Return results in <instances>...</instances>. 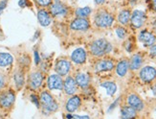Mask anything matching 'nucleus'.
Masks as SVG:
<instances>
[{"label": "nucleus", "mask_w": 156, "mask_h": 119, "mask_svg": "<svg viewBox=\"0 0 156 119\" xmlns=\"http://www.w3.org/2000/svg\"><path fill=\"white\" fill-rule=\"evenodd\" d=\"M114 67V64L113 61H109V60H101L100 61H98L96 65H95V70L97 72H101V71H108L111 70Z\"/></svg>", "instance_id": "obj_15"}, {"label": "nucleus", "mask_w": 156, "mask_h": 119, "mask_svg": "<svg viewBox=\"0 0 156 119\" xmlns=\"http://www.w3.org/2000/svg\"><path fill=\"white\" fill-rule=\"evenodd\" d=\"M63 89L66 94L73 95L77 91V83L72 77H67L63 83Z\"/></svg>", "instance_id": "obj_12"}, {"label": "nucleus", "mask_w": 156, "mask_h": 119, "mask_svg": "<svg viewBox=\"0 0 156 119\" xmlns=\"http://www.w3.org/2000/svg\"><path fill=\"white\" fill-rule=\"evenodd\" d=\"M112 50V45L105 39H99L95 40L90 45L91 53L96 57H101Z\"/></svg>", "instance_id": "obj_1"}, {"label": "nucleus", "mask_w": 156, "mask_h": 119, "mask_svg": "<svg viewBox=\"0 0 156 119\" xmlns=\"http://www.w3.org/2000/svg\"><path fill=\"white\" fill-rule=\"evenodd\" d=\"M7 3H8V0H1V1H0V15H1L2 12L7 7Z\"/></svg>", "instance_id": "obj_30"}, {"label": "nucleus", "mask_w": 156, "mask_h": 119, "mask_svg": "<svg viewBox=\"0 0 156 119\" xmlns=\"http://www.w3.org/2000/svg\"><path fill=\"white\" fill-rule=\"evenodd\" d=\"M70 68H71L70 61H68L67 60H64V59H62L57 61L56 66H55V70L58 73V75L65 76L69 73Z\"/></svg>", "instance_id": "obj_7"}, {"label": "nucleus", "mask_w": 156, "mask_h": 119, "mask_svg": "<svg viewBox=\"0 0 156 119\" xmlns=\"http://www.w3.org/2000/svg\"><path fill=\"white\" fill-rule=\"evenodd\" d=\"M114 21V17L110 13L105 12H101L95 17V23L97 26L101 28H107L110 27Z\"/></svg>", "instance_id": "obj_3"}, {"label": "nucleus", "mask_w": 156, "mask_h": 119, "mask_svg": "<svg viewBox=\"0 0 156 119\" xmlns=\"http://www.w3.org/2000/svg\"><path fill=\"white\" fill-rule=\"evenodd\" d=\"M34 57H35V62L36 65H38L40 62V58H39V54L37 51H35V53H34Z\"/></svg>", "instance_id": "obj_34"}, {"label": "nucleus", "mask_w": 156, "mask_h": 119, "mask_svg": "<svg viewBox=\"0 0 156 119\" xmlns=\"http://www.w3.org/2000/svg\"><path fill=\"white\" fill-rule=\"evenodd\" d=\"M130 19H131V24L135 28H140L144 25L146 19H147V16L143 11L136 10L132 13Z\"/></svg>", "instance_id": "obj_5"}, {"label": "nucleus", "mask_w": 156, "mask_h": 119, "mask_svg": "<svg viewBox=\"0 0 156 119\" xmlns=\"http://www.w3.org/2000/svg\"><path fill=\"white\" fill-rule=\"evenodd\" d=\"M13 58L9 53H0V67H5L12 64Z\"/></svg>", "instance_id": "obj_22"}, {"label": "nucleus", "mask_w": 156, "mask_h": 119, "mask_svg": "<svg viewBox=\"0 0 156 119\" xmlns=\"http://www.w3.org/2000/svg\"><path fill=\"white\" fill-rule=\"evenodd\" d=\"M43 82V75L41 72H33L29 77V87L32 89H37L42 85Z\"/></svg>", "instance_id": "obj_8"}, {"label": "nucleus", "mask_w": 156, "mask_h": 119, "mask_svg": "<svg viewBox=\"0 0 156 119\" xmlns=\"http://www.w3.org/2000/svg\"><path fill=\"white\" fill-rule=\"evenodd\" d=\"M29 2L27 1V0H19L18 1V6L20 7V8H25V7L29 6Z\"/></svg>", "instance_id": "obj_32"}, {"label": "nucleus", "mask_w": 156, "mask_h": 119, "mask_svg": "<svg viewBox=\"0 0 156 119\" xmlns=\"http://www.w3.org/2000/svg\"><path fill=\"white\" fill-rule=\"evenodd\" d=\"M101 87H105L106 89L107 95H109V96L114 95V93L116 92V90H117L116 84L113 83V82H105V83H101Z\"/></svg>", "instance_id": "obj_24"}, {"label": "nucleus", "mask_w": 156, "mask_h": 119, "mask_svg": "<svg viewBox=\"0 0 156 119\" xmlns=\"http://www.w3.org/2000/svg\"><path fill=\"white\" fill-rule=\"evenodd\" d=\"M40 103L42 105L43 111L47 114L56 111L58 108L57 102L54 100L52 95L47 91H42L40 94Z\"/></svg>", "instance_id": "obj_2"}, {"label": "nucleus", "mask_w": 156, "mask_h": 119, "mask_svg": "<svg viewBox=\"0 0 156 119\" xmlns=\"http://www.w3.org/2000/svg\"><path fill=\"white\" fill-rule=\"evenodd\" d=\"M128 105L136 110H142L144 109V103L141 100V98L135 94H130L127 97Z\"/></svg>", "instance_id": "obj_13"}, {"label": "nucleus", "mask_w": 156, "mask_h": 119, "mask_svg": "<svg viewBox=\"0 0 156 119\" xmlns=\"http://www.w3.org/2000/svg\"><path fill=\"white\" fill-rule=\"evenodd\" d=\"M13 80H15L16 86L17 88H21L24 85V74L21 71H18L13 76Z\"/></svg>", "instance_id": "obj_26"}, {"label": "nucleus", "mask_w": 156, "mask_h": 119, "mask_svg": "<svg viewBox=\"0 0 156 119\" xmlns=\"http://www.w3.org/2000/svg\"><path fill=\"white\" fill-rule=\"evenodd\" d=\"M105 0H95V2L97 4H103V3H105Z\"/></svg>", "instance_id": "obj_39"}, {"label": "nucleus", "mask_w": 156, "mask_h": 119, "mask_svg": "<svg viewBox=\"0 0 156 119\" xmlns=\"http://www.w3.org/2000/svg\"><path fill=\"white\" fill-rule=\"evenodd\" d=\"M119 100H120V99H117V100H116V102H114V103H113V104L111 105V106H110V108H109V110H108V111H110L111 110H113V109H114V107L116 106V105L118 104Z\"/></svg>", "instance_id": "obj_37"}, {"label": "nucleus", "mask_w": 156, "mask_h": 119, "mask_svg": "<svg viewBox=\"0 0 156 119\" xmlns=\"http://www.w3.org/2000/svg\"><path fill=\"white\" fill-rule=\"evenodd\" d=\"M142 62H143V58H142V56L139 54L134 55L130 60V64H129L130 69H132V70H136V69L140 68V66L142 65Z\"/></svg>", "instance_id": "obj_23"}, {"label": "nucleus", "mask_w": 156, "mask_h": 119, "mask_svg": "<svg viewBox=\"0 0 156 119\" xmlns=\"http://www.w3.org/2000/svg\"><path fill=\"white\" fill-rule=\"evenodd\" d=\"M71 29L75 31H85L89 28V22L85 18L79 17L77 19H74L71 22Z\"/></svg>", "instance_id": "obj_10"}, {"label": "nucleus", "mask_w": 156, "mask_h": 119, "mask_svg": "<svg viewBox=\"0 0 156 119\" xmlns=\"http://www.w3.org/2000/svg\"><path fill=\"white\" fill-rule=\"evenodd\" d=\"M51 13L53 16L58 17V16H64L66 15L67 13V8L62 3L59 2H56L51 5V8H50Z\"/></svg>", "instance_id": "obj_16"}, {"label": "nucleus", "mask_w": 156, "mask_h": 119, "mask_svg": "<svg viewBox=\"0 0 156 119\" xmlns=\"http://www.w3.org/2000/svg\"><path fill=\"white\" fill-rule=\"evenodd\" d=\"M5 86V79L2 75H0V89Z\"/></svg>", "instance_id": "obj_36"}, {"label": "nucleus", "mask_w": 156, "mask_h": 119, "mask_svg": "<svg viewBox=\"0 0 156 119\" xmlns=\"http://www.w3.org/2000/svg\"><path fill=\"white\" fill-rule=\"evenodd\" d=\"M37 19H38V22L40 23L41 26H48L51 23V17L50 15L47 13L45 10H39L37 13Z\"/></svg>", "instance_id": "obj_18"}, {"label": "nucleus", "mask_w": 156, "mask_h": 119, "mask_svg": "<svg viewBox=\"0 0 156 119\" xmlns=\"http://www.w3.org/2000/svg\"><path fill=\"white\" fill-rule=\"evenodd\" d=\"M49 89H62L63 87V81L59 75H51L47 81Z\"/></svg>", "instance_id": "obj_9"}, {"label": "nucleus", "mask_w": 156, "mask_h": 119, "mask_svg": "<svg viewBox=\"0 0 156 119\" xmlns=\"http://www.w3.org/2000/svg\"><path fill=\"white\" fill-rule=\"evenodd\" d=\"M71 119H90V117L88 116V115H76V114H74L72 115Z\"/></svg>", "instance_id": "obj_33"}, {"label": "nucleus", "mask_w": 156, "mask_h": 119, "mask_svg": "<svg viewBox=\"0 0 156 119\" xmlns=\"http://www.w3.org/2000/svg\"><path fill=\"white\" fill-rule=\"evenodd\" d=\"M139 40L141 43H143L145 46H152L155 43L156 39L152 33H150L147 30H144L139 35Z\"/></svg>", "instance_id": "obj_11"}, {"label": "nucleus", "mask_w": 156, "mask_h": 119, "mask_svg": "<svg viewBox=\"0 0 156 119\" xmlns=\"http://www.w3.org/2000/svg\"><path fill=\"white\" fill-rule=\"evenodd\" d=\"M91 13V9L89 8V7H84V8H79L77 11H76V15L77 17H88Z\"/></svg>", "instance_id": "obj_27"}, {"label": "nucleus", "mask_w": 156, "mask_h": 119, "mask_svg": "<svg viewBox=\"0 0 156 119\" xmlns=\"http://www.w3.org/2000/svg\"><path fill=\"white\" fill-rule=\"evenodd\" d=\"M71 59L77 65L84 64V61H86V53L84 51V49H83V48L76 49V50L72 53Z\"/></svg>", "instance_id": "obj_14"}, {"label": "nucleus", "mask_w": 156, "mask_h": 119, "mask_svg": "<svg viewBox=\"0 0 156 119\" xmlns=\"http://www.w3.org/2000/svg\"><path fill=\"white\" fill-rule=\"evenodd\" d=\"M56 1H57V2H58V0H56Z\"/></svg>", "instance_id": "obj_42"}, {"label": "nucleus", "mask_w": 156, "mask_h": 119, "mask_svg": "<svg viewBox=\"0 0 156 119\" xmlns=\"http://www.w3.org/2000/svg\"><path fill=\"white\" fill-rule=\"evenodd\" d=\"M130 12L129 11H127V10H124V11H122L120 13H119V16H118V19H119V22L121 24H123V25H126L128 23V21H129V19H130Z\"/></svg>", "instance_id": "obj_25"}, {"label": "nucleus", "mask_w": 156, "mask_h": 119, "mask_svg": "<svg viewBox=\"0 0 156 119\" xmlns=\"http://www.w3.org/2000/svg\"><path fill=\"white\" fill-rule=\"evenodd\" d=\"M36 2L39 6L45 7V6H49L51 4V2H52V0H36Z\"/></svg>", "instance_id": "obj_29"}, {"label": "nucleus", "mask_w": 156, "mask_h": 119, "mask_svg": "<svg viewBox=\"0 0 156 119\" xmlns=\"http://www.w3.org/2000/svg\"><path fill=\"white\" fill-rule=\"evenodd\" d=\"M150 53H151V56H153V57H156V45H153V46L151 47Z\"/></svg>", "instance_id": "obj_35"}, {"label": "nucleus", "mask_w": 156, "mask_h": 119, "mask_svg": "<svg viewBox=\"0 0 156 119\" xmlns=\"http://www.w3.org/2000/svg\"><path fill=\"white\" fill-rule=\"evenodd\" d=\"M151 2H152V8H153V10L156 11V0H151Z\"/></svg>", "instance_id": "obj_38"}, {"label": "nucleus", "mask_w": 156, "mask_h": 119, "mask_svg": "<svg viewBox=\"0 0 156 119\" xmlns=\"http://www.w3.org/2000/svg\"><path fill=\"white\" fill-rule=\"evenodd\" d=\"M128 67H129V64H128L127 61H126V60L121 61L117 65L116 72L120 77H124L126 74L127 70H128Z\"/></svg>", "instance_id": "obj_21"}, {"label": "nucleus", "mask_w": 156, "mask_h": 119, "mask_svg": "<svg viewBox=\"0 0 156 119\" xmlns=\"http://www.w3.org/2000/svg\"><path fill=\"white\" fill-rule=\"evenodd\" d=\"M31 100L37 106V108H39V101H38V98L37 97V95L35 94H32L31 95Z\"/></svg>", "instance_id": "obj_31"}, {"label": "nucleus", "mask_w": 156, "mask_h": 119, "mask_svg": "<svg viewBox=\"0 0 156 119\" xmlns=\"http://www.w3.org/2000/svg\"><path fill=\"white\" fill-rule=\"evenodd\" d=\"M16 95L12 91H5L0 94V107L8 109L12 106V104L15 103Z\"/></svg>", "instance_id": "obj_4"}, {"label": "nucleus", "mask_w": 156, "mask_h": 119, "mask_svg": "<svg viewBox=\"0 0 156 119\" xmlns=\"http://www.w3.org/2000/svg\"><path fill=\"white\" fill-rule=\"evenodd\" d=\"M154 27H155V29H156V20L154 21Z\"/></svg>", "instance_id": "obj_41"}, {"label": "nucleus", "mask_w": 156, "mask_h": 119, "mask_svg": "<svg viewBox=\"0 0 156 119\" xmlns=\"http://www.w3.org/2000/svg\"><path fill=\"white\" fill-rule=\"evenodd\" d=\"M140 78L142 81L150 83L156 78V69L152 66H146L140 71Z\"/></svg>", "instance_id": "obj_6"}, {"label": "nucleus", "mask_w": 156, "mask_h": 119, "mask_svg": "<svg viewBox=\"0 0 156 119\" xmlns=\"http://www.w3.org/2000/svg\"><path fill=\"white\" fill-rule=\"evenodd\" d=\"M21 61H25V60H22V59H21ZM27 61H29V58H28V59H27ZM24 62H25V61H22V62H21V64H24ZM28 64H29V61H28V62H27V61H26V65H28Z\"/></svg>", "instance_id": "obj_40"}, {"label": "nucleus", "mask_w": 156, "mask_h": 119, "mask_svg": "<svg viewBox=\"0 0 156 119\" xmlns=\"http://www.w3.org/2000/svg\"><path fill=\"white\" fill-rule=\"evenodd\" d=\"M116 34L120 39H125V37L126 36V31L123 27H118L116 29Z\"/></svg>", "instance_id": "obj_28"}, {"label": "nucleus", "mask_w": 156, "mask_h": 119, "mask_svg": "<svg viewBox=\"0 0 156 119\" xmlns=\"http://www.w3.org/2000/svg\"><path fill=\"white\" fill-rule=\"evenodd\" d=\"M136 117V110L129 107H124L121 110V119H134Z\"/></svg>", "instance_id": "obj_19"}, {"label": "nucleus", "mask_w": 156, "mask_h": 119, "mask_svg": "<svg viewBox=\"0 0 156 119\" xmlns=\"http://www.w3.org/2000/svg\"><path fill=\"white\" fill-rule=\"evenodd\" d=\"M80 105V98L79 96H72L66 104V110L68 113H74Z\"/></svg>", "instance_id": "obj_17"}, {"label": "nucleus", "mask_w": 156, "mask_h": 119, "mask_svg": "<svg viewBox=\"0 0 156 119\" xmlns=\"http://www.w3.org/2000/svg\"><path fill=\"white\" fill-rule=\"evenodd\" d=\"M76 83L77 86H79L81 88H85L89 85V77L85 73H79L76 76Z\"/></svg>", "instance_id": "obj_20"}]
</instances>
